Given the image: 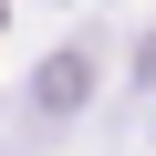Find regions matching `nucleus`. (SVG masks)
<instances>
[{
	"label": "nucleus",
	"mask_w": 156,
	"mask_h": 156,
	"mask_svg": "<svg viewBox=\"0 0 156 156\" xmlns=\"http://www.w3.org/2000/svg\"><path fill=\"white\" fill-rule=\"evenodd\" d=\"M83 83H94L83 62H52V73H42V104H52V115H62V104H83Z\"/></svg>",
	"instance_id": "nucleus-1"
}]
</instances>
